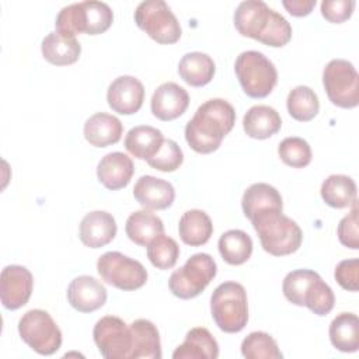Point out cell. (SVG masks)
Returning a JSON list of instances; mask_svg holds the SVG:
<instances>
[{"label": "cell", "mask_w": 359, "mask_h": 359, "mask_svg": "<svg viewBox=\"0 0 359 359\" xmlns=\"http://www.w3.org/2000/svg\"><path fill=\"white\" fill-rule=\"evenodd\" d=\"M236 122V111L223 98L205 101L185 125V140L201 154L216 151Z\"/></svg>", "instance_id": "cell-1"}, {"label": "cell", "mask_w": 359, "mask_h": 359, "mask_svg": "<svg viewBox=\"0 0 359 359\" xmlns=\"http://www.w3.org/2000/svg\"><path fill=\"white\" fill-rule=\"evenodd\" d=\"M262 248L275 257H283L296 252L303 241V233L299 224L285 216L282 210L269 209L255 215L251 219Z\"/></svg>", "instance_id": "cell-2"}, {"label": "cell", "mask_w": 359, "mask_h": 359, "mask_svg": "<svg viewBox=\"0 0 359 359\" xmlns=\"http://www.w3.org/2000/svg\"><path fill=\"white\" fill-rule=\"evenodd\" d=\"M285 297L296 306H306L317 316H327L335 303L332 289L311 269L289 272L282 283Z\"/></svg>", "instance_id": "cell-3"}, {"label": "cell", "mask_w": 359, "mask_h": 359, "mask_svg": "<svg viewBox=\"0 0 359 359\" xmlns=\"http://www.w3.org/2000/svg\"><path fill=\"white\" fill-rule=\"evenodd\" d=\"M114 21L111 7L104 1H80L65 6L55 20L56 32L67 36L77 34L100 35L105 32Z\"/></svg>", "instance_id": "cell-4"}, {"label": "cell", "mask_w": 359, "mask_h": 359, "mask_svg": "<svg viewBox=\"0 0 359 359\" xmlns=\"http://www.w3.org/2000/svg\"><path fill=\"white\" fill-rule=\"evenodd\" d=\"M210 313L222 331L240 332L248 321V302L244 286L233 280L220 283L210 296Z\"/></svg>", "instance_id": "cell-5"}, {"label": "cell", "mask_w": 359, "mask_h": 359, "mask_svg": "<svg viewBox=\"0 0 359 359\" xmlns=\"http://www.w3.org/2000/svg\"><path fill=\"white\" fill-rule=\"evenodd\" d=\"M234 70L243 91L251 98L269 95L278 83L275 65L258 50L241 52L236 59Z\"/></svg>", "instance_id": "cell-6"}, {"label": "cell", "mask_w": 359, "mask_h": 359, "mask_svg": "<svg viewBox=\"0 0 359 359\" xmlns=\"http://www.w3.org/2000/svg\"><path fill=\"white\" fill-rule=\"evenodd\" d=\"M216 272V262L209 254H194L180 269L171 273L168 279L170 292L184 300L196 297L213 280Z\"/></svg>", "instance_id": "cell-7"}, {"label": "cell", "mask_w": 359, "mask_h": 359, "mask_svg": "<svg viewBox=\"0 0 359 359\" xmlns=\"http://www.w3.org/2000/svg\"><path fill=\"white\" fill-rule=\"evenodd\" d=\"M135 22L151 39L158 43H175L181 38V25L163 0L142 1L135 10Z\"/></svg>", "instance_id": "cell-8"}, {"label": "cell", "mask_w": 359, "mask_h": 359, "mask_svg": "<svg viewBox=\"0 0 359 359\" xmlns=\"http://www.w3.org/2000/svg\"><path fill=\"white\" fill-rule=\"evenodd\" d=\"M21 339L39 355H53L62 345V332L50 317L41 309L28 310L18 321Z\"/></svg>", "instance_id": "cell-9"}, {"label": "cell", "mask_w": 359, "mask_h": 359, "mask_svg": "<svg viewBox=\"0 0 359 359\" xmlns=\"http://www.w3.org/2000/svg\"><path fill=\"white\" fill-rule=\"evenodd\" d=\"M323 84L328 100L339 108H355L359 104V74L345 59H332L323 70Z\"/></svg>", "instance_id": "cell-10"}, {"label": "cell", "mask_w": 359, "mask_h": 359, "mask_svg": "<svg viewBox=\"0 0 359 359\" xmlns=\"http://www.w3.org/2000/svg\"><path fill=\"white\" fill-rule=\"evenodd\" d=\"M101 279L121 290H136L147 282V271L142 262L118 251H108L97 261Z\"/></svg>", "instance_id": "cell-11"}, {"label": "cell", "mask_w": 359, "mask_h": 359, "mask_svg": "<svg viewBox=\"0 0 359 359\" xmlns=\"http://www.w3.org/2000/svg\"><path fill=\"white\" fill-rule=\"evenodd\" d=\"M93 338L105 359H132V331L122 318L115 316L101 317L94 325Z\"/></svg>", "instance_id": "cell-12"}, {"label": "cell", "mask_w": 359, "mask_h": 359, "mask_svg": "<svg viewBox=\"0 0 359 359\" xmlns=\"http://www.w3.org/2000/svg\"><path fill=\"white\" fill-rule=\"evenodd\" d=\"M276 11L261 0L241 1L234 11V27L243 35L262 42L271 28Z\"/></svg>", "instance_id": "cell-13"}, {"label": "cell", "mask_w": 359, "mask_h": 359, "mask_svg": "<svg viewBox=\"0 0 359 359\" xmlns=\"http://www.w3.org/2000/svg\"><path fill=\"white\" fill-rule=\"evenodd\" d=\"M34 289L32 273L22 265H7L0 276V299L7 310L25 306Z\"/></svg>", "instance_id": "cell-14"}, {"label": "cell", "mask_w": 359, "mask_h": 359, "mask_svg": "<svg viewBox=\"0 0 359 359\" xmlns=\"http://www.w3.org/2000/svg\"><path fill=\"white\" fill-rule=\"evenodd\" d=\"M144 100V87L133 76H119L108 87L107 101L114 112L121 115L136 114Z\"/></svg>", "instance_id": "cell-15"}, {"label": "cell", "mask_w": 359, "mask_h": 359, "mask_svg": "<svg viewBox=\"0 0 359 359\" xmlns=\"http://www.w3.org/2000/svg\"><path fill=\"white\" fill-rule=\"evenodd\" d=\"M189 105V94L177 83L167 81L158 86L150 101L153 115L160 121H172L181 116Z\"/></svg>", "instance_id": "cell-16"}, {"label": "cell", "mask_w": 359, "mask_h": 359, "mask_svg": "<svg viewBox=\"0 0 359 359\" xmlns=\"http://www.w3.org/2000/svg\"><path fill=\"white\" fill-rule=\"evenodd\" d=\"M67 300L74 310L80 313H93L105 304L107 289L94 276L80 275L70 282L67 287Z\"/></svg>", "instance_id": "cell-17"}, {"label": "cell", "mask_w": 359, "mask_h": 359, "mask_svg": "<svg viewBox=\"0 0 359 359\" xmlns=\"http://www.w3.org/2000/svg\"><path fill=\"white\" fill-rule=\"evenodd\" d=\"M133 196L146 210H161L172 205L175 189L163 178L142 175L133 187Z\"/></svg>", "instance_id": "cell-18"}, {"label": "cell", "mask_w": 359, "mask_h": 359, "mask_svg": "<svg viewBox=\"0 0 359 359\" xmlns=\"http://www.w3.org/2000/svg\"><path fill=\"white\" fill-rule=\"evenodd\" d=\"M116 236V222L105 210H93L87 213L79 227V237L86 247L101 248L109 244Z\"/></svg>", "instance_id": "cell-19"}, {"label": "cell", "mask_w": 359, "mask_h": 359, "mask_svg": "<svg viewBox=\"0 0 359 359\" xmlns=\"http://www.w3.org/2000/svg\"><path fill=\"white\" fill-rule=\"evenodd\" d=\"M135 172L132 158L122 151L105 154L97 165L98 181L109 191L125 188Z\"/></svg>", "instance_id": "cell-20"}, {"label": "cell", "mask_w": 359, "mask_h": 359, "mask_svg": "<svg viewBox=\"0 0 359 359\" xmlns=\"http://www.w3.org/2000/svg\"><path fill=\"white\" fill-rule=\"evenodd\" d=\"M83 133L91 146L107 147L121 140L123 126L116 116L107 112H97L86 121Z\"/></svg>", "instance_id": "cell-21"}, {"label": "cell", "mask_w": 359, "mask_h": 359, "mask_svg": "<svg viewBox=\"0 0 359 359\" xmlns=\"http://www.w3.org/2000/svg\"><path fill=\"white\" fill-rule=\"evenodd\" d=\"M219 345L209 330L203 327L191 328L181 345L172 352L174 359H216Z\"/></svg>", "instance_id": "cell-22"}, {"label": "cell", "mask_w": 359, "mask_h": 359, "mask_svg": "<svg viewBox=\"0 0 359 359\" xmlns=\"http://www.w3.org/2000/svg\"><path fill=\"white\" fill-rule=\"evenodd\" d=\"M41 52L45 60L56 66L73 65L79 60L81 45L76 36L62 35L59 32H49L41 43Z\"/></svg>", "instance_id": "cell-23"}, {"label": "cell", "mask_w": 359, "mask_h": 359, "mask_svg": "<svg viewBox=\"0 0 359 359\" xmlns=\"http://www.w3.org/2000/svg\"><path fill=\"white\" fill-rule=\"evenodd\" d=\"M280 126V115L269 105H254L243 118L244 132L252 139H268L278 133Z\"/></svg>", "instance_id": "cell-24"}, {"label": "cell", "mask_w": 359, "mask_h": 359, "mask_svg": "<svg viewBox=\"0 0 359 359\" xmlns=\"http://www.w3.org/2000/svg\"><path fill=\"white\" fill-rule=\"evenodd\" d=\"M241 208L244 216L251 220L255 215L269 209H283V202L279 191L265 182H257L250 185L241 199Z\"/></svg>", "instance_id": "cell-25"}, {"label": "cell", "mask_w": 359, "mask_h": 359, "mask_svg": "<svg viewBox=\"0 0 359 359\" xmlns=\"http://www.w3.org/2000/svg\"><path fill=\"white\" fill-rule=\"evenodd\" d=\"M163 133L160 129L139 125L132 128L125 136V149L139 160H150L157 154L163 144Z\"/></svg>", "instance_id": "cell-26"}, {"label": "cell", "mask_w": 359, "mask_h": 359, "mask_svg": "<svg viewBox=\"0 0 359 359\" xmlns=\"http://www.w3.org/2000/svg\"><path fill=\"white\" fill-rule=\"evenodd\" d=\"M213 224L209 215L201 209L187 210L178 223V234L184 244L199 247L209 241Z\"/></svg>", "instance_id": "cell-27"}, {"label": "cell", "mask_w": 359, "mask_h": 359, "mask_svg": "<svg viewBox=\"0 0 359 359\" xmlns=\"http://www.w3.org/2000/svg\"><path fill=\"white\" fill-rule=\"evenodd\" d=\"M216 72L213 59L202 52L185 53L178 63L180 77L192 87H202L212 81Z\"/></svg>", "instance_id": "cell-28"}, {"label": "cell", "mask_w": 359, "mask_h": 359, "mask_svg": "<svg viewBox=\"0 0 359 359\" xmlns=\"http://www.w3.org/2000/svg\"><path fill=\"white\" fill-rule=\"evenodd\" d=\"M133 338L132 359H160L161 358V342L157 327L146 318H137L129 324Z\"/></svg>", "instance_id": "cell-29"}, {"label": "cell", "mask_w": 359, "mask_h": 359, "mask_svg": "<svg viewBox=\"0 0 359 359\" xmlns=\"http://www.w3.org/2000/svg\"><path fill=\"white\" fill-rule=\"evenodd\" d=\"M125 231L130 241L137 245L147 247L151 240L164 233V224L157 215L146 209L136 210L126 219Z\"/></svg>", "instance_id": "cell-30"}, {"label": "cell", "mask_w": 359, "mask_h": 359, "mask_svg": "<svg viewBox=\"0 0 359 359\" xmlns=\"http://www.w3.org/2000/svg\"><path fill=\"white\" fill-rule=\"evenodd\" d=\"M332 346L341 352H356L359 349V318L353 313H339L328 330Z\"/></svg>", "instance_id": "cell-31"}, {"label": "cell", "mask_w": 359, "mask_h": 359, "mask_svg": "<svg viewBox=\"0 0 359 359\" xmlns=\"http://www.w3.org/2000/svg\"><path fill=\"white\" fill-rule=\"evenodd\" d=\"M320 194L328 206L335 209L348 208L356 199V184L348 175L332 174L321 184Z\"/></svg>", "instance_id": "cell-32"}, {"label": "cell", "mask_w": 359, "mask_h": 359, "mask_svg": "<svg viewBox=\"0 0 359 359\" xmlns=\"http://www.w3.org/2000/svg\"><path fill=\"white\" fill-rule=\"evenodd\" d=\"M217 247L222 258L230 265H241L247 262L252 254V240L240 229L224 231L219 238Z\"/></svg>", "instance_id": "cell-33"}, {"label": "cell", "mask_w": 359, "mask_h": 359, "mask_svg": "<svg viewBox=\"0 0 359 359\" xmlns=\"http://www.w3.org/2000/svg\"><path fill=\"white\" fill-rule=\"evenodd\" d=\"M286 108L293 119L299 122H309L317 116L320 111V101L313 88L307 86H297L287 94Z\"/></svg>", "instance_id": "cell-34"}, {"label": "cell", "mask_w": 359, "mask_h": 359, "mask_svg": "<svg viewBox=\"0 0 359 359\" xmlns=\"http://www.w3.org/2000/svg\"><path fill=\"white\" fill-rule=\"evenodd\" d=\"M241 353L247 359H282L276 341L264 331L250 332L241 342Z\"/></svg>", "instance_id": "cell-35"}, {"label": "cell", "mask_w": 359, "mask_h": 359, "mask_svg": "<svg viewBox=\"0 0 359 359\" xmlns=\"http://www.w3.org/2000/svg\"><path fill=\"white\" fill-rule=\"evenodd\" d=\"M180 257V247L177 241L164 233L157 236L147 245V258L158 269L172 268Z\"/></svg>", "instance_id": "cell-36"}, {"label": "cell", "mask_w": 359, "mask_h": 359, "mask_svg": "<svg viewBox=\"0 0 359 359\" xmlns=\"http://www.w3.org/2000/svg\"><path fill=\"white\" fill-rule=\"evenodd\" d=\"M280 160L293 168H303L311 161V147L303 137H285L278 146Z\"/></svg>", "instance_id": "cell-37"}, {"label": "cell", "mask_w": 359, "mask_h": 359, "mask_svg": "<svg viewBox=\"0 0 359 359\" xmlns=\"http://www.w3.org/2000/svg\"><path fill=\"white\" fill-rule=\"evenodd\" d=\"M184 161V153L177 142L172 139H164L160 150L156 156L147 160V164L163 172H172L181 167Z\"/></svg>", "instance_id": "cell-38"}, {"label": "cell", "mask_w": 359, "mask_h": 359, "mask_svg": "<svg viewBox=\"0 0 359 359\" xmlns=\"http://www.w3.org/2000/svg\"><path fill=\"white\" fill-rule=\"evenodd\" d=\"M352 210L346 216H344L337 227V234L339 243L351 250L359 248V233H358V206L356 199L351 205Z\"/></svg>", "instance_id": "cell-39"}, {"label": "cell", "mask_w": 359, "mask_h": 359, "mask_svg": "<svg viewBox=\"0 0 359 359\" xmlns=\"http://www.w3.org/2000/svg\"><path fill=\"white\" fill-rule=\"evenodd\" d=\"M334 276L342 289L356 292L359 289V259L351 258L341 261L335 266Z\"/></svg>", "instance_id": "cell-40"}, {"label": "cell", "mask_w": 359, "mask_h": 359, "mask_svg": "<svg viewBox=\"0 0 359 359\" xmlns=\"http://www.w3.org/2000/svg\"><path fill=\"white\" fill-rule=\"evenodd\" d=\"M355 8L353 0H324L321 3L323 17L334 24H341L351 18Z\"/></svg>", "instance_id": "cell-41"}, {"label": "cell", "mask_w": 359, "mask_h": 359, "mask_svg": "<svg viewBox=\"0 0 359 359\" xmlns=\"http://www.w3.org/2000/svg\"><path fill=\"white\" fill-rule=\"evenodd\" d=\"M316 0H283L282 6L294 17H304L316 7Z\"/></svg>", "instance_id": "cell-42"}]
</instances>
